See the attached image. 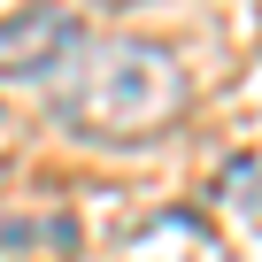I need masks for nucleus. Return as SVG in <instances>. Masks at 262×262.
<instances>
[{
	"label": "nucleus",
	"mask_w": 262,
	"mask_h": 262,
	"mask_svg": "<svg viewBox=\"0 0 262 262\" xmlns=\"http://www.w3.org/2000/svg\"><path fill=\"white\" fill-rule=\"evenodd\" d=\"M108 8H131V0H108Z\"/></svg>",
	"instance_id": "obj_3"
},
{
	"label": "nucleus",
	"mask_w": 262,
	"mask_h": 262,
	"mask_svg": "<svg viewBox=\"0 0 262 262\" xmlns=\"http://www.w3.org/2000/svg\"><path fill=\"white\" fill-rule=\"evenodd\" d=\"M77 16L54 8V0H31V8L0 16V77H54L62 54L77 47Z\"/></svg>",
	"instance_id": "obj_2"
},
{
	"label": "nucleus",
	"mask_w": 262,
	"mask_h": 262,
	"mask_svg": "<svg viewBox=\"0 0 262 262\" xmlns=\"http://www.w3.org/2000/svg\"><path fill=\"white\" fill-rule=\"evenodd\" d=\"M185 62L155 39H77L54 70V108L100 147H147L185 116Z\"/></svg>",
	"instance_id": "obj_1"
}]
</instances>
